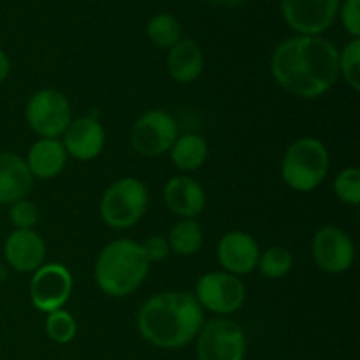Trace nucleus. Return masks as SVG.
Listing matches in <instances>:
<instances>
[{
    "label": "nucleus",
    "instance_id": "7c9ffc66",
    "mask_svg": "<svg viewBox=\"0 0 360 360\" xmlns=\"http://www.w3.org/2000/svg\"><path fill=\"white\" fill-rule=\"evenodd\" d=\"M207 2L220 7H238V6H243L245 2H248V0H207Z\"/></svg>",
    "mask_w": 360,
    "mask_h": 360
},
{
    "label": "nucleus",
    "instance_id": "0eeeda50",
    "mask_svg": "<svg viewBox=\"0 0 360 360\" xmlns=\"http://www.w3.org/2000/svg\"><path fill=\"white\" fill-rule=\"evenodd\" d=\"M195 341L199 360H245L246 357L245 330L227 316L204 322Z\"/></svg>",
    "mask_w": 360,
    "mask_h": 360
},
{
    "label": "nucleus",
    "instance_id": "dca6fc26",
    "mask_svg": "<svg viewBox=\"0 0 360 360\" xmlns=\"http://www.w3.org/2000/svg\"><path fill=\"white\" fill-rule=\"evenodd\" d=\"M164 202L176 217L195 220L206 210V192L193 178L178 174L165 183Z\"/></svg>",
    "mask_w": 360,
    "mask_h": 360
},
{
    "label": "nucleus",
    "instance_id": "f8f14e48",
    "mask_svg": "<svg viewBox=\"0 0 360 360\" xmlns=\"http://www.w3.org/2000/svg\"><path fill=\"white\" fill-rule=\"evenodd\" d=\"M341 0H281V14L297 35H320L334 23Z\"/></svg>",
    "mask_w": 360,
    "mask_h": 360
},
{
    "label": "nucleus",
    "instance_id": "393cba45",
    "mask_svg": "<svg viewBox=\"0 0 360 360\" xmlns=\"http://www.w3.org/2000/svg\"><path fill=\"white\" fill-rule=\"evenodd\" d=\"M340 77L347 81L354 91L360 90V39H352L338 55Z\"/></svg>",
    "mask_w": 360,
    "mask_h": 360
},
{
    "label": "nucleus",
    "instance_id": "c756f323",
    "mask_svg": "<svg viewBox=\"0 0 360 360\" xmlns=\"http://www.w3.org/2000/svg\"><path fill=\"white\" fill-rule=\"evenodd\" d=\"M11 72V60L4 49H0V84L7 79Z\"/></svg>",
    "mask_w": 360,
    "mask_h": 360
},
{
    "label": "nucleus",
    "instance_id": "f257e3e1",
    "mask_svg": "<svg viewBox=\"0 0 360 360\" xmlns=\"http://www.w3.org/2000/svg\"><path fill=\"white\" fill-rule=\"evenodd\" d=\"M340 49L320 35L285 39L271 55L274 83L297 98H319L340 79Z\"/></svg>",
    "mask_w": 360,
    "mask_h": 360
},
{
    "label": "nucleus",
    "instance_id": "f3484780",
    "mask_svg": "<svg viewBox=\"0 0 360 360\" xmlns=\"http://www.w3.org/2000/svg\"><path fill=\"white\" fill-rule=\"evenodd\" d=\"M34 178L23 157L13 151H0V204L11 206L13 202L27 199Z\"/></svg>",
    "mask_w": 360,
    "mask_h": 360
},
{
    "label": "nucleus",
    "instance_id": "bb28decb",
    "mask_svg": "<svg viewBox=\"0 0 360 360\" xmlns=\"http://www.w3.org/2000/svg\"><path fill=\"white\" fill-rule=\"evenodd\" d=\"M9 220L14 225V229H34L39 220V207L37 204L28 199L16 200L9 206Z\"/></svg>",
    "mask_w": 360,
    "mask_h": 360
},
{
    "label": "nucleus",
    "instance_id": "20e7f679",
    "mask_svg": "<svg viewBox=\"0 0 360 360\" xmlns=\"http://www.w3.org/2000/svg\"><path fill=\"white\" fill-rule=\"evenodd\" d=\"M330 169V155L316 137L295 139L281 158V178L295 192H313L326 181Z\"/></svg>",
    "mask_w": 360,
    "mask_h": 360
},
{
    "label": "nucleus",
    "instance_id": "a211bd4d",
    "mask_svg": "<svg viewBox=\"0 0 360 360\" xmlns=\"http://www.w3.org/2000/svg\"><path fill=\"white\" fill-rule=\"evenodd\" d=\"M204 70V51L193 39H179L167 55V72L172 81L188 84L199 79Z\"/></svg>",
    "mask_w": 360,
    "mask_h": 360
},
{
    "label": "nucleus",
    "instance_id": "c85d7f7f",
    "mask_svg": "<svg viewBox=\"0 0 360 360\" xmlns=\"http://www.w3.org/2000/svg\"><path fill=\"white\" fill-rule=\"evenodd\" d=\"M144 250V255L151 262H162V260L167 259L171 255V248H169L167 238L164 236H150L146 241L141 243Z\"/></svg>",
    "mask_w": 360,
    "mask_h": 360
},
{
    "label": "nucleus",
    "instance_id": "4468645a",
    "mask_svg": "<svg viewBox=\"0 0 360 360\" xmlns=\"http://www.w3.org/2000/svg\"><path fill=\"white\" fill-rule=\"evenodd\" d=\"M67 155L79 162L97 158L105 148V130L95 116H81L70 120L62 136Z\"/></svg>",
    "mask_w": 360,
    "mask_h": 360
},
{
    "label": "nucleus",
    "instance_id": "1a4fd4ad",
    "mask_svg": "<svg viewBox=\"0 0 360 360\" xmlns=\"http://www.w3.org/2000/svg\"><path fill=\"white\" fill-rule=\"evenodd\" d=\"M178 136V123L167 111L150 109L132 125L130 144L141 157L157 158L169 153Z\"/></svg>",
    "mask_w": 360,
    "mask_h": 360
},
{
    "label": "nucleus",
    "instance_id": "9d476101",
    "mask_svg": "<svg viewBox=\"0 0 360 360\" xmlns=\"http://www.w3.org/2000/svg\"><path fill=\"white\" fill-rule=\"evenodd\" d=\"M74 280L70 271L60 262H44L30 280V301L42 313L62 309L72 294Z\"/></svg>",
    "mask_w": 360,
    "mask_h": 360
},
{
    "label": "nucleus",
    "instance_id": "5701e85b",
    "mask_svg": "<svg viewBox=\"0 0 360 360\" xmlns=\"http://www.w3.org/2000/svg\"><path fill=\"white\" fill-rule=\"evenodd\" d=\"M294 267V257L290 250L285 246H269L260 252L257 271L267 280H280L285 278Z\"/></svg>",
    "mask_w": 360,
    "mask_h": 360
},
{
    "label": "nucleus",
    "instance_id": "b1692460",
    "mask_svg": "<svg viewBox=\"0 0 360 360\" xmlns=\"http://www.w3.org/2000/svg\"><path fill=\"white\" fill-rule=\"evenodd\" d=\"M46 336L56 345H69L77 334L76 319L67 309H56L46 315Z\"/></svg>",
    "mask_w": 360,
    "mask_h": 360
},
{
    "label": "nucleus",
    "instance_id": "6ab92c4d",
    "mask_svg": "<svg viewBox=\"0 0 360 360\" xmlns=\"http://www.w3.org/2000/svg\"><path fill=\"white\" fill-rule=\"evenodd\" d=\"M67 158L69 155L60 139H37L28 150L25 162L32 178L51 179L65 169Z\"/></svg>",
    "mask_w": 360,
    "mask_h": 360
},
{
    "label": "nucleus",
    "instance_id": "6e6552de",
    "mask_svg": "<svg viewBox=\"0 0 360 360\" xmlns=\"http://www.w3.org/2000/svg\"><path fill=\"white\" fill-rule=\"evenodd\" d=\"M193 295L202 309L218 316H229L239 311L246 302V285L227 271H211L199 278Z\"/></svg>",
    "mask_w": 360,
    "mask_h": 360
},
{
    "label": "nucleus",
    "instance_id": "4be33fe9",
    "mask_svg": "<svg viewBox=\"0 0 360 360\" xmlns=\"http://www.w3.org/2000/svg\"><path fill=\"white\" fill-rule=\"evenodd\" d=\"M146 35L153 46L160 49H171L181 37V23L169 13L155 14L146 23Z\"/></svg>",
    "mask_w": 360,
    "mask_h": 360
},
{
    "label": "nucleus",
    "instance_id": "7ed1b4c3",
    "mask_svg": "<svg viewBox=\"0 0 360 360\" xmlns=\"http://www.w3.org/2000/svg\"><path fill=\"white\" fill-rule=\"evenodd\" d=\"M150 260L141 243L116 239L108 243L95 262V283L109 297H129L146 280Z\"/></svg>",
    "mask_w": 360,
    "mask_h": 360
},
{
    "label": "nucleus",
    "instance_id": "39448f33",
    "mask_svg": "<svg viewBox=\"0 0 360 360\" xmlns=\"http://www.w3.org/2000/svg\"><path fill=\"white\" fill-rule=\"evenodd\" d=\"M150 204L146 185L134 176H125L105 188L101 199V218L115 231L132 229L144 217Z\"/></svg>",
    "mask_w": 360,
    "mask_h": 360
},
{
    "label": "nucleus",
    "instance_id": "2eb2a0df",
    "mask_svg": "<svg viewBox=\"0 0 360 360\" xmlns=\"http://www.w3.org/2000/svg\"><path fill=\"white\" fill-rule=\"evenodd\" d=\"M4 257L18 273H35L46 262V243L34 229H14L4 241Z\"/></svg>",
    "mask_w": 360,
    "mask_h": 360
},
{
    "label": "nucleus",
    "instance_id": "cd10ccee",
    "mask_svg": "<svg viewBox=\"0 0 360 360\" xmlns=\"http://www.w3.org/2000/svg\"><path fill=\"white\" fill-rule=\"evenodd\" d=\"M340 16L345 30L352 35V39L360 37V0H345L340 4Z\"/></svg>",
    "mask_w": 360,
    "mask_h": 360
},
{
    "label": "nucleus",
    "instance_id": "423d86ee",
    "mask_svg": "<svg viewBox=\"0 0 360 360\" xmlns=\"http://www.w3.org/2000/svg\"><path fill=\"white\" fill-rule=\"evenodd\" d=\"M25 120L41 139H60L72 120V108L65 94L55 88H42L28 98Z\"/></svg>",
    "mask_w": 360,
    "mask_h": 360
},
{
    "label": "nucleus",
    "instance_id": "f03ea898",
    "mask_svg": "<svg viewBox=\"0 0 360 360\" xmlns=\"http://www.w3.org/2000/svg\"><path fill=\"white\" fill-rule=\"evenodd\" d=\"M204 326V309L186 290L160 292L137 313V330L144 341L164 350H178L195 341Z\"/></svg>",
    "mask_w": 360,
    "mask_h": 360
},
{
    "label": "nucleus",
    "instance_id": "a878e982",
    "mask_svg": "<svg viewBox=\"0 0 360 360\" xmlns=\"http://www.w3.org/2000/svg\"><path fill=\"white\" fill-rule=\"evenodd\" d=\"M334 193L338 199L348 206L360 204V171L357 167H345L334 178Z\"/></svg>",
    "mask_w": 360,
    "mask_h": 360
},
{
    "label": "nucleus",
    "instance_id": "412c9836",
    "mask_svg": "<svg viewBox=\"0 0 360 360\" xmlns=\"http://www.w3.org/2000/svg\"><path fill=\"white\" fill-rule=\"evenodd\" d=\"M171 253L181 257H192L200 252L204 245V231L193 218H181L171 227L167 234Z\"/></svg>",
    "mask_w": 360,
    "mask_h": 360
},
{
    "label": "nucleus",
    "instance_id": "aec40b11",
    "mask_svg": "<svg viewBox=\"0 0 360 360\" xmlns=\"http://www.w3.org/2000/svg\"><path fill=\"white\" fill-rule=\"evenodd\" d=\"M207 155H210V146H207L206 139L199 134L178 136V139L174 141V144L169 150L171 162L181 172L199 171L206 164Z\"/></svg>",
    "mask_w": 360,
    "mask_h": 360
},
{
    "label": "nucleus",
    "instance_id": "ddd939ff",
    "mask_svg": "<svg viewBox=\"0 0 360 360\" xmlns=\"http://www.w3.org/2000/svg\"><path fill=\"white\" fill-rule=\"evenodd\" d=\"M260 252L259 243L250 232L231 231L220 238L217 257L224 271L234 276H245L257 271Z\"/></svg>",
    "mask_w": 360,
    "mask_h": 360
},
{
    "label": "nucleus",
    "instance_id": "9b49d317",
    "mask_svg": "<svg viewBox=\"0 0 360 360\" xmlns=\"http://www.w3.org/2000/svg\"><path fill=\"white\" fill-rule=\"evenodd\" d=\"M311 257L323 273H347L355 260V245L350 234L336 225H323L311 241Z\"/></svg>",
    "mask_w": 360,
    "mask_h": 360
}]
</instances>
